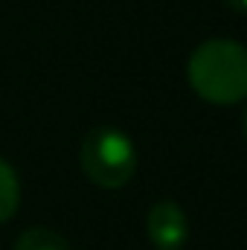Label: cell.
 <instances>
[{"label":"cell","mask_w":247,"mask_h":250,"mask_svg":"<svg viewBox=\"0 0 247 250\" xmlns=\"http://www.w3.org/2000/svg\"><path fill=\"white\" fill-rule=\"evenodd\" d=\"M79 160L84 178L93 187L120 189L137 172V146L125 131L114 125H99L84 134Z\"/></svg>","instance_id":"7a4b0ae2"},{"label":"cell","mask_w":247,"mask_h":250,"mask_svg":"<svg viewBox=\"0 0 247 250\" xmlns=\"http://www.w3.org/2000/svg\"><path fill=\"white\" fill-rule=\"evenodd\" d=\"M145 230L157 250H181L189 239V218L178 201L163 198L148 209Z\"/></svg>","instance_id":"3957f363"},{"label":"cell","mask_w":247,"mask_h":250,"mask_svg":"<svg viewBox=\"0 0 247 250\" xmlns=\"http://www.w3.org/2000/svg\"><path fill=\"white\" fill-rule=\"evenodd\" d=\"M18 207H21V184H18V175L0 157V224L12 221L15 212H18Z\"/></svg>","instance_id":"277c9868"},{"label":"cell","mask_w":247,"mask_h":250,"mask_svg":"<svg viewBox=\"0 0 247 250\" xmlns=\"http://www.w3.org/2000/svg\"><path fill=\"white\" fill-rule=\"evenodd\" d=\"M15 250H70L67 239L50 227H29L18 236Z\"/></svg>","instance_id":"5b68a950"},{"label":"cell","mask_w":247,"mask_h":250,"mask_svg":"<svg viewBox=\"0 0 247 250\" xmlns=\"http://www.w3.org/2000/svg\"><path fill=\"white\" fill-rule=\"evenodd\" d=\"M192 90L212 105H236L247 99V47L233 38H209L198 44L186 62Z\"/></svg>","instance_id":"6da1fadb"},{"label":"cell","mask_w":247,"mask_h":250,"mask_svg":"<svg viewBox=\"0 0 247 250\" xmlns=\"http://www.w3.org/2000/svg\"><path fill=\"white\" fill-rule=\"evenodd\" d=\"M224 6H230V9H236V12H247V0H221Z\"/></svg>","instance_id":"8992f818"},{"label":"cell","mask_w":247,"mask_h":250,"mask_svg":"<svg viewBox=\"0 0 247 250\" xmlns=\"http://www.w3.org/2000/svg\"><path fill=\"white\" fill-rule=\"evenodd\" d=\"M242 125H245V137H247V111H245V120H242Z\"/></svg>","instance_id":"52a82bcc"}]
</instances>
